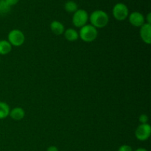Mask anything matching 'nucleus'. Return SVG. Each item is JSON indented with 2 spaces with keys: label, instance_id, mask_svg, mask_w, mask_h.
Instances as JSON below:
<instances>
[{
  "label": "nucleus",
  "instance_id": "423d86ee",
  "mask_svg": "<svg viewBox=\"0 0 151 151\" xmlns=\"http://www.w3.org/2000/svg\"><path fill=\"white\" fill-rule=\"evenodd\" d=\"M151 134V127L149 124H141L137 127L135 131V136L139 141H146Z\"/></svg>",
  "mask_w": 151,
  "mask_h": 151
},
{
  "label": "nucleus",
  "instance_id": "4be33fe9",
  "mask_svg": "<svg viewBox=\"0 0 151 151\" xmlns=\"http://www.w3.org/2000/svg\"><path fill=\"white\" fill-rule=\"evenodd\" d=\"M0 60H1V58H0Z\"/></svg>",
  "mask_w": 151,
  "mask_h": 151
},
{
  "label": "nucleus",
  "instance_id": "6e6552de",
  "mask_svg": "<svg viewBox=\"0 0 151 151\" xmlns=\"http://www.w3.org/2000/svg\"><path fill=\"white\" fill-rule=\"evenodd\" d=\"M140 36L142 40L145 44H150L151 43V24L145 23L140 27Z\"/></svg>",
  "mask_w": 151,
  "mask_h": 151
},
{
  "label": "nucleus",
  "instance_id": "dca6fc26",
  "mask_svg": "<svg viewBox=\"0 0 151 151\" xmlns=\"http://www.w3.org/2000/svg\"><path fill=\"white\" fill-rule=\"evenodd\" d=\"M139 120L142 124H147L148 122V116L146 114H142L139 116Z\"/></svg>",
  "mask_w": 151,
  "mask_h": 151
},
{
  "label": "nucleus",
  "instance_id": "9b49d317",
  "mask_svg": "<svg viewBox=\"0 0 151 151\" xmlns=\"http://www.w3.org/2000/svg\"><path fill=\"white\" fill-rule=\"evenodd\" d=\"M64 36L67 41L73 42V41H76L79 38V34L78 32L75 30V29L72 28H69L66 30L64 31Z\"/></svg>",
  "mask_w": 151,
  "mask_h": 151
},
{
  "label": "nucleus",
  "instance_id": "4468645a",
  "mask_svg": "<svg viewBox=\"0 0 151 151\" xmlns=\"http://www.w3.org/2000/svg\"><path fill=\"white\" fill-rule=\"evenodd\" d=\"M64 8L66 11H67L68 13H75V12H76L78 10V4L74 1H66L64 5Z\"/></svg>",
  "mask_w": 151,
  "mask_h": 151
},
{
  "label": "nucleus",
  "instance_id": "f3484780",
  "mask_svg": "<svg viewBox=\"0 0 151 151\" xmlns=\"http://www.w3.org/2000/svg\"><path fill=\"white\" fill-rule=\"evenodd\" d=\"M118 151H133L132 147L128 145H121L118 149Z\"/></svg>",
  "mask_w": 151,
  "mask_h": 151
},
{
  "label": "nucleus",
  "instance_id": "aec40b11",
  "mask_svg": "<svg viewBox=\"0 0 151 151\" xmlns=\"http://www.w3.org/2000/svg\"><path fill=\"white\" fill-rule=\"evenodd\" d=\"M147 24H151V13H149L147 16Z\"/></svg>",
  "mask_w": 151,
  "mask_h": 151
},
{
  "label": "nucleus",
  "instance_id": "a211bd4d",
  "mask_svg": "<svg viewBox=\"0 0 151 151\" xmlns=\"http://www.w3.org/2000/svg\"><path fill=\"white\" fill-rule=\"evenodd\" d=\"M19 0H5L6 2H7V4L10 6V7L17 4V3L19 2Z\"/></svg>",
  "mask_w": 151,
  "mask_h": 151
},
{
  "label": "nucleus",
  "instance_id": "9d476101",
  "mask_svg": "<svg viewBox=\"0 0 151 151\" xmlns=\"http://www.w3.org/2000/svg\"><path fill=\"white\" fill-rule=\"evenodd\" d=\"M10 116L14 120H21L25 116V111L23 109L19 107L14 108L10 111Z\"/></svg>",
  "mask_w": 151,
  "mask_h": 151
},
{
  "label": "nucleus",
  "instance_id": "2eb2a0df",
  "mask_svg": "<svg viewBox=\"0 0 151 151\" xmlns=\"http://www.w3.org/2000/svg\"><path fill=\"white\" fill-rule=\"evenodd\" d=\"M10 11V6L5 0H0V16H4Z\"/></svg>",
  "mask_w": 151,
  "mask_h": 151
},
{
  "label": "nucleus",
  "instance_id": "0eeeda50",
  "mask_svg": "<svg viewBox=\"0 0 151 151\" xmlns=\"http://www.w3.org/2000/svg\"><path fill=\"white\" fill-rule=\"evenodd\" d=\"M129 22L133 26L139 27H142L145 23V16L139 12H133L129 16Z\"/></svg>",
  "mask_w": 151,
  "mask_h": 151
},
{
  "label": "nucleus",
  "instance_id": "20e7f679",
  "mask_svg": "<svg viewBox=\"0 0 151 151\" xmlns=\"http://www.w3.org/2000/svg\"><path fill=\"white\" fill-rule=\"evenodd\" d=\"M88 19V15L86 10L83 9H79L74 13L72 17V23L76 27L81 28L86 24Z\"/></svg>",
  "mask_w": 151,
  "mask_h": 151
},
{
  "label": "nucleus",
  "instance_id": "412c9836",
  "mask_svg": "<svg viewBox=\"0 0 151 151\" xmlns=\"http://www.w3.org/2000/svg\"><path fill=\"white\" fill-rule=\"evenodd\" d=\"M135 151H147L145 148H138Z\"/></svg>",
  "mask_w": 151,
  "mask_h": 151
},
{
  "label": "nucleus",
  "instance_id": "f257e3e1",
  "mask_svg": "<svg viewBox=\"0 0 151 151\" xmlns=\"http://www.w3.org/2000/svg\"><path fill=\"white\" fill-rule=\"evenodd\" d=\"M91 25L95 28H103L108 24L109 21V15L101 10H94L89 16Z\"/></svg>",
  "mask_w": 151,
  "mask_h": 151
},
{
  "label": "nucleus",
  "instance_id": "f8f14e48",
  "mask_svg": "<svg viewBox=\"0 0 151 151\" xmlns=\"http://www.w3.org/2000/svg\"><path fill=\"white\" fill-rule=\"evenodd\" d=\"M12 50V45L6 40L0 41V55H5L9 54Z\"/></svg>",
  "mask_w": 151,
  "mask_h": 151
},
{
  "label": "nucleus",
  "instance_id": "39448f33",
  "mask_svg": "<svg viewBox=\"0 0 151 151\" xmlns=\"http://www.w3.org/2000/svg\"><path fill=\"white\" fill-rule=\"evenodd\" d=\"M113 16L116 20L123 21L128 18L129 10L128 7L123 3H117L113 7Z\"/></svg>",
  "mask_w": 151,
  "mask_h": 151
},
{
  "label": "nucleus",
  "instance_id": "f03ea898",
  "mask_svg": "<svg viewBox=\"0 0 151 151\" xmlns=\"http://www.w3.org/2000/svg\"><path fill=\"white\" fill-rule=\"evenodd\" d=\"M79 37H81V40L84 42H92L98 35L97 28L93 27L91 24H86L85 26L82 27L80 29Z\"/></svg>",
  "mask_w": 151,
  "mask_h": 151
},
{
  "label": "nucleus",
  "instance_id": "7ed1b4c3",
  "mask_svg": "<svg viewBox=\"0 0 151 151\" xmlns=\"http://www.w3.org/2000/svg\"><path fill=\"white\" fill-rule=\"evenodd\" d=\"M7 41L14 47H20L25 41V36L23 32L19 29H13L7 35Z\"/></svg>",
  "mask_w": 151,
  "mask_h": 151
},
{
  "label": "nucleus",
  "instance_id": "6ab92c4d",
  "mask_svg": "<svg viewBox=\"0 0 151 151\" xmlns=\"http://www.w3.org/2000/svg\"><path fill=\"white\" fill-rule=\"evenodd\" d=\"M47 151H58V149L57 147L55 146H50V147L47 148Z\"/></svg>",
  "mask_w": 151,
  "mask_h": 151
},
{
  "label": "nucleus",
  "instance_id": "ddd939ff",
  "mask_svg": "<svg viewBox=\"0 0 151 151\" xmlns=\"http://www.w3.org/2000/svg\"><path fill=\"white\" fill-rule=\"evenodd\" d=\"M10 106L4 102L0 101V119H5L10 114Z\"/></svg>",
  "mask_w": 151,
  "mask_h": 151
},
{
  "label": "nucleus",
  "instance_id": "1a4fd4ad",
  "mask_svg": "<svg viewBox=\"0 0 151 151\" xmlns=\"http://www.w3.org/2000/svg\"><path fill=\"white\" fill-rule=\"evenodd\" d=\"M50 29L52 32L56 35H60L64 32L65 28L63 24L58 21H53L50 24Z\"/></svg>",
  "mask_w": 151,
  "mask_h": 151
}]
</instances>
